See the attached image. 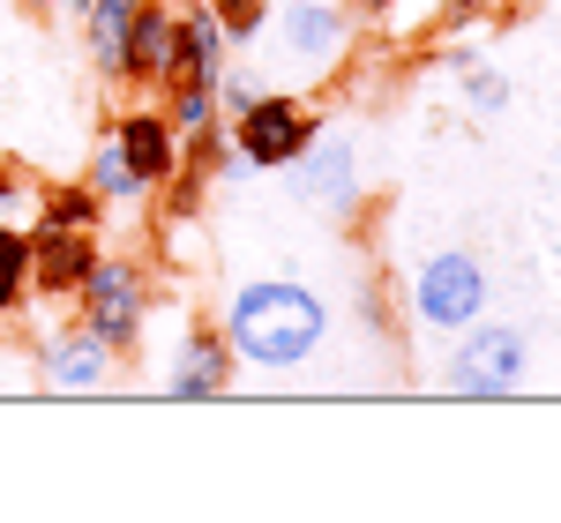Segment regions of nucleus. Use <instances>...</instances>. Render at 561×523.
Masks as SVG:
<instances>
[{
	"label": "nucleus",
	"instance_id": "13",
	"mask_svg": "<svg viewBox=\"0 0 561 523\" xmlns=\"http://www.w3.org/2000/svg\"><path fill=\"white\" fill-rule=\"evenodd\" d=\"M232 60V38H225V23H217L203 0H187L180 8V45H173V83L180 75H195V83H217V68Z\"/></svg>",
	"mask_w": 561,
	"mask_h": 523
},
{
	"label": "nucleus",
	"instance_id": "14",
	"mask_svg": "<svg viewBox=\"0 0 561 523\" xmlns=\"http://www.w3.org/2000/svg\"><path fill=\"white\" fill-rule=\"evenodd\" d=\"M142 15V0H90L83 8V45H90V68L105 83H121V53H128V31Z\"/></svg>",
	"mask_w": 561,
	"mask_h": 523
},
{
	"label": "nucleus",
	"instance_id": "24",
	"mask_svg": "<svg viewBox=\"0 0 561 523\" xmlns=\"http://www.w3.org/2000/svg\"><path fill=\"white\" fill-rule=\"evenodd\" d=\"M15 8H23V15H38V23H45V15H53L60 0H15Z\"/></svg>",
	"mask_w": 561,
	"mask_h": 523
},
{
	"label": "nucleus",
	"instance_id": "7",
	"mask_svg": "<svg viewBox=\"0 0 561 523\" xmlns=\"http://www.w3.org/2000/svg\"><path fill=\"white\" fill-rule=\"evenodd\" d=\"M240 382V359L225 345V329L217 322H180V337L165 345V396L173 404H217V396H232Z\"/></svg>",
	"mask_w": 561,
	"mask_h": 523
},
{
	"label": "nucleus",
	"instance_id": "23",
	"mask_svg": "<svg viewBox=\"0 0 561 523\" xmlns=\"http://www.w3.org/2000/svg\"><path fill=\"white\" fill-rule=\"evenodd\" d=\"M494 0H442V15H486Z\"/></svg>",
	"mask_w": 561,
	"mask_h": 523
},
{
	"label": "nucleus",
	"instance_id": "12",
	"mask_svg": "<svg viewBox=\"0 0 561 523\" xmlns=\"http://www.w3.org/2000/svg\"><path fill=\"white\" fill-rule=\"evenodd\" d=\"M113 150L128 158V173L142 187H158L165 173H180V128L165 113H121L113 120Z\"/></svg>",
	"mask_w": 561,
	"mask_h": 523
},
{
	"label": "nucleus",
	"instance_id": "10",
	"mask_svg": "<svg viewBox=\"0 0 561 523\" xmlns=\"http://www.w3.org/2000/svg\"><path fill=\"white\" fill-rule=\"evenodd\" d=\"M121 374V351L105 345V337H90L83 322H68V329H45V345H38V382L53 396H90V390H105Z\"/></svg>",
	"mask_w": 561,
	"mask_h": 523
},
{
	"label": "nucleus",
	"instance_id": "17",
	"mask_svg": "<svg viewBox=\"0 0 561 523\" xmlns=\"http://www.w3.org/2000/svg\"><path fill=\"white\" fill-rule=\"evenodd\" d=\"M83 187L98 195V202H105V210H135V202H150V187H142V179L128 173V158L113 150V135H105V142L90 150V165H83Z\"/></svg>",
	"mask_w": 561,
	"mask_h": 523
},
{
	"label": "nucleus",
	"instance_id": "21",
	"mask_svg": "<svg viewBox=\"0 0 561 523\" xmlns=\"http://www.w3.org/2000/svg\"><path fill=\"white\" fill-rule=\"evenodd\" d=\"M217 23H225V38L232 45H255L262 31H270V0H203Z\"/></svg>",
	"mask_w": 561,
	"mask_h": 523
},
{
	"label": "nucleus",
	"instance_id": "19",
	"mask_svg": "<svg viewBox=\"0 0 561 523\" xmlns=\"http://www.w3.org/2000/svg\"><path fill=\"white\" fill-rule=\"evenodd\" d=\"M38 224H68V232H105V202L90 195L83 179H68V187H45V195H38Z\"/></svg>",
	"mask_w": 561,
	"mask_h": 523
},
{
	"label": "nucleus",
	"instance_id": "3",
	"mask_svg": "<svg viewBox=\"0 0 561 523\" xmlns=\"http://www.w3.org/2000/svg\"><path fill=\"white\" fill-rule=\"evenodd\" d=\"M314 135H322V113H314L307 97H293V90H262L240 113H225V150H232V165H255V173H285Z\"/></svg>",
	"mask_w": 561,
	"mask_h": 523
},
{
	"label": "nucleus",
	"instance_id": "22",
	"mask_svg": "<svg viewBox=\"0 0 561 523\" xmlns=\"http://www.w3.org/2000/svg\"><path fill=\"white\" fill-rule=\"evenodd\" d=\"M262 75L255 68H232V60H225V68H217V105H225V113H240V105H248V97H262Z\"/></svg>",
	"mask_w": 561,
	"mask_h": 523
},
{
	"label": "nucleus",
	"instance_id": "16",
	"mask_svg": "<svg viewBox=\"0 0 561 523\" xmlns=\"http://www.w3.org/2000/svg\"><path fill=\"white\" fill-rule=\"evenodd\" d=\"M173 97H165V120L180 128V150L187 142H210V135H225V105H217V83H195V75H180V83H165Z\"/></svg>",
	"mask_w": 561,
	"mask_h": 523
},
{
	"label": "nucleus",
	"instance_id": "6",
	"mask_svg": "<svg viewBox=\"0 0 561 523\" xmlns=\"http://www.w3.org/2000/svg\"><path fill=\"white\" fill-rule=\"evenodd\" d=\"M352 31H359V15H352L345 0H270V45L307 83H322V75L345 68Z\"/></svg>",
	"mask_w": 561,
	"mask_h": 523
},
{
	"label": "nucleus",
	"instance_id": "9",
	"mask_svg": "<svg viewBox=\"0 0 561 523\" xmlns=\"http://www.w3.org/2000/svg\"><path fill=\"white\" fill-rule=\"evenodd\" d=\"M31 232V300L45 306H68L76 292H83V277H90V262L105 255L98 247V232H68V224H23Z\"/></svg>",
	"mask_w": 561,
	"mask_h": 523
},
{
	"label": "nucleus",
	"instance_id": "11",
	"mask_svg": "<svg viewBox=\"0 0 561 523\" xmlns=\"http://www.w3.org/2000/svg\"><path fill=\"white\" fill-rule=\"evenodd\" d=\"M173 45H180V8L173 0H142L121 53V83H173Z\"/></svg>",
	"mask_w": 561,
	"mask_h": 523
},
{
	"label": "nucleus",
	"instance_id": "8",
	"mask_svg": "<svg viewBox=\"0 0 561 523\" xmlns=\"http://www.w3.org/2000/svg\"><path fill=\"white\" fill-rule=\"evenodd\" d=\"M285 173H293V202H307V210H330V218L359 210V142L352 135L322 128Z\"/></svg>",
	"mask_w": 561,
	"mask_h": 523
},
{
	"label": "nucleus",
	"instance_id": "1",
	"mask_svg": "<svg viewBox=\"0 0 561 523\" xmlns=\"http://www.w3.org/2000/svg\"><path fill=\"white\" fill-rule=\"evenodd\" d=\"M225 345L255 374H300L314 351L330 345V300L307 292L300 277H248L240 292H225L217 314Z\"/></svg>",
	"mask_w": 561,
	"mask_h": 523
},
{
	"label": "nucleus",
	"instance_id": "20",
	"mask_svg": "<svg viewBox=\"0 0 561 523\" xmlns=\"http://www.w3.org/2000/svg\"><path fill=\"white\" fill-rule=\"evenodd\" d=\"M465 113H479V120L510 113V75L486 68V60H472V68H465Z\"/></svg>",
	"mask_w": 561,
	"mask_h": 523
},
{
	"label": "nucleus",
	"instance_id": "15",
	"mask_svg": "<svg viewBox=\"0 0 561 523\" xmlns=\"http://www.w3.org/2000/svg\"><path fill=\"white\" fill-rule=\"evenodd\" d=\"M359 23L389 45V53H404V45H420L442 23V0H359Z\"/></svg>",
	"mask_w": 561,
	"mask_h": 523
},
{
	"label": "nucleus",
	"instance_id": "4",
	"mask_svg": "<svg viewBox=\"0 0 561 523\" xmlns=\"http://www.w3.org/2000/svg\"><path fill=\"white\" fill-rule=\"evenodd\" d=\"M486 300H494V277H486V262H479L472 247H434V255L412 269V292H404L412 322L434 329V337L472 329L479 314H486Z\"/></svg>",
	"mask_w": 561,
	"mask_h": 523
},
{
	"label": "nucleus",
	"instance_id": "18",
	"mask_svg": "<svg viewBox=\"0 0 561 523\" xmlns=\"http://www.w3.org/2000/svg\"><path fill=\"white\" fill-rule=\"evenodd\" d=\"M31 306V232L15 218H0V329Z\"/></svg>",
	"mask_w": 561,
	"mask_h": 523
},
{
	"label": "nucleus",
	"instance_id": "2",
	"mask_svg": "<svg viewBox=\"0 0 561 523\" xmlns=\"http://www.w3.org/2000/svg\"><path fill=\"white\" fill-rule=\"evenodd\" d=\"M524 374H531V337L517 322H486V314L472 329H457V345L442 359V390L465 404H502L524 390Z\"/></svg>",
	"mask_w": 561,
	"mask_h": 523
},
{
	"label": "nucleus",
	"instance_id": "25",
	"mask_svg": "<svg viewBox=\"0 0 561 523\" xmlns=\"http://www.w3.org/2000/svg\"><path fill=\"white\" fill-rule=\"evenodd\" d=\"M68 8H76V15H83V8H90V0H68Z\"/></svg>",
	"mask_w": 561,
	"mask_h": 523
},
{
	"label": "nucleus",
	"instance_id": "5",
	"mask_svg": "<svg viewBox=\"0 0 561 523\" xmlns=\"http://www.w3.org/2000/svg\"><path fill=\"white\" fill-rule=\"evenodd\" d=\"M150 306H158V284H150V269H142L135 255H98V262H90V277H83V292H76L83 329H90V337H105L121 359L142 345Z\"/></svg>",
	"mask_w": 561,
	"mask_h": 523
}]
</instances>
